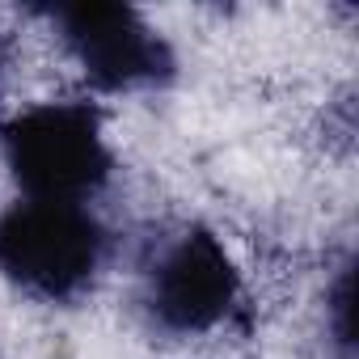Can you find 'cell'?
<instances>
[{
    "instance_id": "cell-2",
    "label": "cell",
    "mask_w": 359,
    "mask_h": 359,
    "mask_svg": "<svg viewBox=\"0 0 359 359\" xmlns=\"http://www.w3.org/2000/svg\"><path fill=\"white\" fill-rule=\"evenodd\" d=\"M106 262V229L85 203L26 199L0 216V275L34 300H76Z\"/></svg>"
},
{
    "instance_id": "cell-3",
    "label": "cell",
    "mask_w": 359,
    "mask_h": 359,
    "mask_svg": "<svg viewBox=\"0 0 359 359\" xmlns=\"http://www.w3.org/2000/svg\"><path fill=\"white\" fill-rule=\"evenodd\" d=\"M47 18L97 89H152L177 72L173 47L131 5H55Z\"/></svg>"
},
{
    "instance_id": "cell-5",
    "label": "cell",
    "mask_w": 359,
    "mask_h": 359,
    "mask_svg": "<svg viewBox=\"0 0 359 359\" xmlns=\"http://www.w3.org/2000/svg\"><path fill=\"white\" fill-rule=\"evenodd\" d=\"M351 283H355V275L342 271L338 275V287H334V304H330V313H334V338H338L342 351H351V342H355V325H351Z\"/></svg>"
},
{
    "instance_id": "cell-1",
    "label": "cell",
    "mask_w": 359,
    "mask_h": 359,
    "mask_svg": "<svg viewBox=\"0 0 359 359\" xmlns=\"http://www.w3.org/2000/svg\"><path fill=\"white\" fill-rule=\"evenodd\" d=\"M0 156L26 199L47 203H85L114 173L106 123L93 102H43L13 114L0 127Z\"/></svg>"
},
{
    "instance_id": "cell-4",
    "label": "cell",
    "mask_w": 359,
    "mask_h": 359,
    "mask_svg": "<svg viewBox=\"0 0 359 359\" xmlns=\"http://www.w3.org/2000/svg\"><path fill=\"white\" fill-rule=\"evenodd\" d=\"M241 296V275L212 229H187L148 275V313L169 334L216 330Z\"/></svg>"
}]
</instances>
